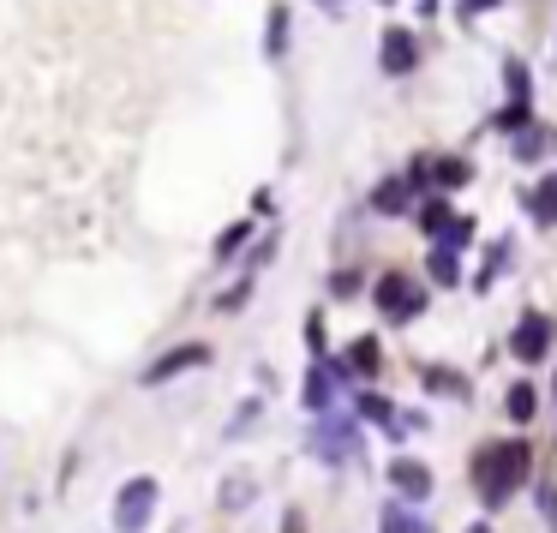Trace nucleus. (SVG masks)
<instances>
[{"instance_id":"1","label":"nucleus","mask_w":557,"mask_h":533,"mask_svg":"<svg viewBox=\"0 0 557 533\" xmlns=\"http://www.w3.org/2000/svg\"><path fill=\"white\" fill-rule=\"evenodd\" d=\"M528 474H534V450H528L522 438H510V444H486V450L474 456V480H480V504H486V510L510 504V492L528 486Z\"/></svg>"},{"instance_id":"2","label":"nucleus","mask_w":557,"mask_h":533,"mask_svg":"<svg viewBox=\"0 0 557 533\" xmlns=\"http://www.w3.org/2000/svg\"><path fill=\"white\" fill-rule=\"evenodd\" d=\"M156 498H162V486H156L150 474L126 480V486H120V498H114V528H120V533H144V528H150Z\"/></svg>"},{"instance_id":"3","label":"nucleus","mask_w":557,"mask_h":533,"mask_svg":"<svg viewBox=\"0 0 557 533\" xmlns=\"http://www.w3.org/2000/svg\"><path fill=\"white\" fill-rule=\"evenodd\" d=\"M378 312H384V318H396V324H408V318L420 312V288H414L408 276H396V270H390V276H378Z\"/></svg>"},{"instance_id":"4","label":"nucleus","mask_w":557,"mask_h":533,"mask_svg":"<svg viewBox=\"0 0 557 533\" xmlns=\"http://www.w3.org/2000/svg\"><path fill=\"white\" fill-rule=\"evenodd\" d=\"M192 366H210V348H204V342H180L174 354H162L156 366H144V384H168V378H180V372H192Z\"/></svg>"},{"instance_id":"5","label":"nucleus","mask_w":557,"mask_h":533,"mask_svg":"<svg viewBox=\"0 0 557 533\" xmlns=\"http://www.w3.org/2000/svg\"><path fill=\"white\" fill-rule=\"evenodd\" d=\"M546 348H552V324H546L540 312H528V318L516 324V336H510V354L534 366V360H546Z\"/></svg>"},{"instance_id":"6","label":"nucleus","mask_w":557,"mask_h":533,"mask_svg":"<svg viewBox=\"0 0 557 533\" xmlns=\"http://www.w3.org/2000/svg\"><path fill=\"white\" fill-rule=\"evenodd\" d=\"M390 486H396L408 504H426V498H432V468L414 462V456H396V462H390Z\"/></svg>"},{"instance_id":"7","label":"nucleus","mask_w":557,"mask_h":533,"mask_svg":"<svg viewBox=\"0 0 557 533\" xmlns=\"http://www.w3.org/2000/svg\"><path fill=\"white\" fill-rule=\"evenodd\" d=\"M414 60H420V48H414V36L408 30H384V72H414Z\"/></svg>"},{"instance_id":"8","label":"nucleus","mask_w":557,"mask_h":533,"mask_svg":"<svg viewBox=\"0 0 557 533\" xmlns=\"http://www.w3.org/2000/svg\"><path fill=\"white\" fill-rule=\"evenodd\" d=\"M414 204V186L408 180H378V192H372V210L378 216H402Z\"/></svg>"},{"instance_id":"9","label":"nucleus","mask_w":557,"mask_h":533,"mask_svg":"<svg viewBox=\"0 0 557 533\" xmlns=\"http://www.w3.org/2000/svg\"><path fill=\"white\" fill-rule=\"evenodd\" d=\"M330 396H336V390H330V366L318 360L312 378H306V408H312V414H330Z\"/></svg>"},{"instance_id":"10","label":"nucleus","mask_w":557,"mask_h":533,"mask_svg":"<svg viewBox=\"0 0 557 533\" xmlns=\"http://www.w3.org/2000/svg\"><path fill=\"white\" fill-rule=\"evenodd\" d=\"M252 492H258V486H252L246 474H234V480H222V510H246V504H252Z\"/></svg>"},{"instance_id":"11","label":"nucleus","mask_w":557,"mask_h":533,"mask_svg":"<svg viewBox=\"0 0 557 533\" xmlns=\"http://www.w3.org/2000/svg\"><path fill=\"white\" fill-rule=\"evenodd\" d=\"M528 204H534V222H557V180H540Z\"/></svg>"},{"instance_id":"12","label":"nucleus","mask_w":557,"mask_h":533,"mask_svg":"<svg viewBox=\"0 0 557 533\" xmlns=\"http://www.w3.org/2000/svg\"><path fill=\"white\" fill-rule=\"evenodd\" d=\"M264 48H270V54H282V48H288V6H276V12H270V36H264Z\"/></svg>"},{"instance_id":"13","label":"nucleus","mask_w":557,"mask_h":533,"mask_svg":"<svg viewBox=\"0 0 557 533\" xmlns=\"http://www.w3.org/2000/svg\"><path fill=\"white\" fill-rule=\"evenodd\" d=\"M246 234H252V222H234V228H222V240H216V258H234V252L246 246Z\"/></svg>"},{"instance_id":"14","label":"nucleus","mask_w":557,"mask_h":533,"mask_svg":"<svg viewBox=\"0 0 557 533\" xmlns=\"http://www.w3.org/2000/svg\"><path fill=\"white\" fill-rule=\"evenodd\" d=\"M426 270H432V276H438V282H444V288H450V282H456V246H438V252H432V264H426Z\"/></svg>"},{"instance_id":"15","label":"nucleus","mask_w":557,"mask_h":533,"mask_svg":"<svg viewBox=\"0 0 557 533\" xmlns=\"http://www.w3.org/2000/svg\"><path fill=\"white\" fill-rule=\"evenodd\" d=\"M348 366L372 378V372H378V342H372V336H360V342H354V360H348Z\"/></svg>"},{"instance_id":"16","label":"nucleus","mask_w":557,"mask_h":533,"mask_svg":"<svg viewBox=\"0 0 557 533\" xmlns=\"http://www.w3.org/2000/svg\"><path fill=\"white\" fill-rule=\"evenodd\" d=\"M534 408H540V396H534L528 384H516V390H510V420H534Z\"/></svg>"},{"instance_id":"17","label":"nucleus","mask_w":557,"mask_h":533,"mask_svg":"<svg viewBox=\"0 0 557 533\" xmlns=\"http://www.w3.org/2000/svg\"><path fill=\"white\" fill-rule=\"evenodd\" d=\"M432 174H438V186H468V180H474V168H468V162H438Z\"/></svg>"},{"instance_id":"18","label":"nucleus","mask_w":557,"mask_h":533,"mask_svg":"<svg viewBox=\"0 0 557 533\" xmlns=\"http://www.w3.org/2000/svg\"><path fill=\"white\" fill-rule=\"evenodd\" d=\"M360 414H366V420H378V426H390V432H396V414H390V402H384V396H360Z\"/></svg>"},{"instance_id":"19","label":"nucleus","mask_w":557,"mask_h":533,"mask_svg":"<svg viewBox=\"0 0 557 533\" xmlns=\"http://www.w3.org/2000/svg\"><path fill=\"white\" fill-rule=\"evenodd\" d=\"M420 222H426V228H432V234H444V228H450V222H456V216H450V204H444V198H438V204H426V216H420Z\"/></svg>"},{"instance_id":"20","label":"nucleus","mask_w":557,"mask_h":533,"mask_svg":"<svg viewBox=\"0 0 557 533\" xmlns=\"http://www.w3.org/2000/svg\"><path fill=\"white\" fill-rule=\"evenodd\" d=\"M246 294H252V276H246V282H234V288L216 300V312H240V306H246Z\"/></svg>"},{"instance_id":"21","label":"nucleus","mask_w":557,"mask_h":533,"mask_svg":"<svg viewBox=\"0 0 557 533\" xmlns=\"http://www.w3.org/2000/svg\"><path fill=\"white\" fill-rule=\"evenodd\" d=\"M426 384H432V390H450V396H468V384H462L456 372H438V366L426 372Z\"/></svg>"},{"instance_id":"22","label":"nucleus","mask_w":557,"mask_h":533,"mask_svg":"<svg viewBox=\"0 0 557 533\" xmlns=\"http://www.w3.org/2000/svg\"><path fill=\"white\" fill-rule=\"evenodd\" d=\"M420 528V522H408V516H402V510H396V504H390V510H384V533H414Z\"/></svg>"},{"instance_id":"23","label":"nucleus","mask_w":557,"mask_h":533,"mask_svg":"<svg viewBox=\"0 0 557 533\" xmlns=\"http://www.w3.org/2000/svg\"><path fill=\"white\" fill-rule=\"evenodd\" d=\"M522 120H528V102H510V108H504V114H498V126H504V132H516V126H522Z\"/></svg>"},{"instance_id":"24","label":"nucleus","mask_w":557,"mask_h":533,"mask_svg":"<svg viewBox=\"0 0 557 533\" xmlns=\"http://www.w3.org/2000/svg\"><path fill=\"white\" fill-rule=\"evenodd\" d=\"M534 504L546 510V522H552V533H557V492H552V486H540V498H534Z\"/></svg>"},{"instance_id":"25","label":"nucleus","mask_w":557,"mask_h":533,"mask_svg":"<svg viewBox=\"0 0 557 533\" xmlns=\"http://www.w3.org/2000/svg\"><path fill=\"white\" fill-rule=\"evenodd\" d=\"M540 144H546V132H522V138H516V156H534Z\"/></svg>"},{"instance_id":"26","label":"nucleus","mask_w":557,"mask_h":533,"mask_svg":"<svg viewBox=\"0 0 557 533\" xmlns=\"http://www.w3.org/2000/svg\"><path fill=\"white\" fill-rule=\"evenodd\" d=\"M282 533H306V516H300V510H288V516H282Z\"/></svg>"},{"instance_id":"27","label":"nucleus","mask_w":557,"mask_h":533,"mask_svg":"<svg viewBox=\"0 0 557 533\" xmlns=\"http://www.w3.org/2000/svg\"><path fill=\"white\" fill-rule=\"evenodd\" d=\"M480 6H486V0H462V12H480Z\"/></svg>"},{"instance_id":"28","label":"nucleus","mask_w":557,"mask_h":533,"mask_svg":"<svg viewBox=\"0 0 557 533\" xmlns=\"http://www.w3.org/2000/svg\"><path fill=\"white\" fill-rule=\"evenodd\" d=\"M474 533H492V528H486V522H474Z\"/></svg>"},{"instance_id":"29","label":"nucleus","mask_w":557,"mask_h":533,"mask_svg":"<svg viewBox=\"0 0 557 533\" xmlns=\"http://www.w3.org/2000/svg\"><path fill=\"white\" fill-rule=\"evenodd\" d=\"M324 6H342V0H324Z\"/></svg>"},{"instance_id":"30","label":"nucleus","mask_w":557,"mask_h":533,"mask_svg":"<svg viewBox=\"0 0 557 533\" xmlns=\"http://www.w3.org/2000/svg\"><path fill=\"white\" fill-rule=\"evenodd\" d=\"M414 533H432V528H414Z\"/></svg>"}]
</instances>
